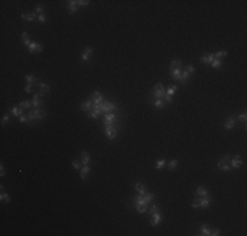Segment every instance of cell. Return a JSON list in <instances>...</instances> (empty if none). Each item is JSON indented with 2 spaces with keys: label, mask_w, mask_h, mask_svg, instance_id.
Instances as JSON below:
<instances>
[{
  "label": "cell",
  "mask_w": 247,
  "mask_h": 236,
  "mask_svg": "<svg viewBox=\"0 0 247 236\" xmlns=\"http://www.w3.org/2000/svg\"><path fill=\"white\" fill-rule=\"evenodd\" d=\"M46 117V112L41 108H30L29 109V113H28V123H32V122H38V121H42L45 119Z\"/></svg>",
  "instance_id": "1"
},
{
  "label": "cell",
  "mask_w": 247,
  "mask_h": 236,
  "mask_svg": "<svg viewBox=\"0 0 247 236\" xmlns=\"http://www.w3.org/2000/svg\"><path fill=\"white\" fill-rule=\"evenodd\" d=\"M166 96V88L162 83H156L151 89V97L152 98H163Z\"/></svg>",
  "instance_id": "2"
},
{
  "label": "cell",
  "mask_w": 247,
  "mask_h": 236,
  "mask_svg": "<svg viewBox=\"0 0 247 236\" xmlns=\"http://www.w3.org/2000/svg\"><path fill=\"white\" fill-rule=\"evenodd\" d=\"M104 133L109 140H114L117 136V127L114 125H104Z\"/></svg>",
  "instance_id": "3"
},
{
  "label": "cell",
  "mask_w": 247,
  "mask_h": 236,
  "mask_svg": "<svg viewBox=\"0 0 247 236\" xmlns=\"http://www.w3.org/2000/svg\"><path fill=\"white\" fill-rule=\"evenodd\" d=\"M118 117L116 113H105L104 114V125H114L117 127Z\"/></svg>",
  "instance_id": "4"
},
{
  "label": "cell",
  "mask_w": 247,
  "mask_h": 236,
  "mask_svg": "<svg viewBox=\"0 0 247 236\" xmlns=\"http://www.w3.org/2000/svg\"><path fill=\"white\" fill-rule=\"evenodd\" d=\"M100 105V108H101V110H102V113H112V112H114L116 109H117V105L114 104V102H109V101H102L101 104H99Z\"/></svg>",
  "instance_id": "5"
},
{
  "label": "cell",
  "mask_w": 247,
  "mask_h": 236,
  "mask_svg": "<svg viewBox=\"0 0 247 236\" xmlns=\"http://www.w3.org/2000/svg\"><path fill=\"white\" fill-rule=\"evenodd\" d=\"M26 50H28L30 54H36V52H41L44 51V46H42L41 43H38V42H34L32 41L30 45H29L28 47H26Z\"/></svg>",
  "instance_id": "6"
},
{
  "label": "cell",
  "mask_w": 247,
  "mask_h": 236,
  "mask_svg": "<svg viewBox=\"0 0 247 236\" xmlns=\"http://www.w3.org/2000/svg\"><path fill=\"white\" fill-rule=\"evenodd\" d=\"M44 96H45V93L41 91L34 94V97H33V106L34 108H42V105H44Z\"/></svg>",
  "instance_id": "7"
},
{
  "label": "cell",
  "mask_w": 247,
  "mask_h": 236,
  "mask_svg": "<svg viewBox=\"0 0 247 236\" xmlns=\"http://www.w3.org/2000/svg\"><path fill=\"white\" fill-rule=\"evenodd\" d=\"M197 202H199V207H202V209H206V207L210 206L212 203V198L209 196L208 197H196Z\"/></svg>",
  "instance_id": "8"
},
{
  "label": "cell",
  "mask_w": 247,
  "mask_h": 236,
  "mask_svg": "<svg viewBox=\"0 0 247 236\" xmlns=\"http://www.w3.org/2000/svg\"><path fill=\"white\" fill-rule=\"evenodd\" d=\"M242 164H243V160H242L241 155H235L234 157H231V159H230V167L234 168V169H238V168H241Z\"/></svg>",
  "instance_id": "9"
},
{
  "label": "cell",
  "mask_w": 247,
  "mask_h": 236,
  "mask_svg": "<svg viewBox=\"0 0 247 236\" xmlns=\"http://www.w3.org/2000/svg\"><path fill=\"white\" fill-rule=\"evenodd\" d=\"M89 98H92L93 105H99V104H101V102L104 101V96H102V93H100L99 91L93 92V93L91 94V97H89Z\"/></svg>",
  "instance_id": "10"
},
{
  "label": "cell",
  "mask_w": 247,
  "mask_h": 236,
  "mask_svg": "<svg viewBox=\"0 0 247 236\" xmlns=\"http://www.w3.org/2000/svg\"><path fill=\"white\" fill-rule=\"evenodd\" d=\"M200 60H201V63H204V64H210V63L214 60V54H212V52H205V54L201 55V58H200Z\"/></svg>",
  "instance_id": "11"
},
{
  "label": "cell",
  "mask_w": 247,
  "mask_h": 236,
  "mask_svg": "<svg viewBox=\"0 0 247 236\" xmlns=\"http://www.w3.org/2000/svg\"><path fill=\"white\" fill-rule=\"evenodd\" d=\"M234 126H235V117H227L225 121V123H223V127H225V130L230 131L234 128Z\"/></svg>",
  "instance_id": "12"
},
{
  "label": "cell",
  "mask_w": 247,
  "mask_h": 236,
  "mask_svg": "<svg viewBox=\"0 0 247 236\" xmlns=\"http://www.w3.org/2000/svg\"><path fill=\"white\" fill-rule=\"evenodd\" d=\"M92 106H93V101H92V98H88L87 101L81 102L80 104V110H83V112H91L92 110Z\"/></svg>",
  "instance_id": "13"
},
{
  "label": "cell",
  "mask_w": 247,
  "mask_h": 236,
  "mask_svg": "<svg viewBox=\"0 0 247 236\" xmlns=\"http://www.w3.org/2000/svg\"><path fill=\"white\" fill-rule=\"evenodd\" d=\"M92 52H93V47H86L84 51L81 52V55H80V59L83 60V62H87V60L91 58Z\"/></svg>",
  "instance_id": "14"
},
{
  "label": "cell",
  "mask_w": 247,
  "mask_h": 236,
  "mask_svg": "<svg viewBox=\"0 0 247 236\" xmlns=\"http://www.w3.org/2000/svg\"><path fill=\"white\" fill-rule=\"evenodd\" d=\"M78 1L76 0H68L67 1V9H68V13L74 15V13L78 10Z\"/></svg>",
  "instance_id": "15"
},
{
  "label": "cell",
  "mask_w": 247,
  "mask_h": 236,
  "mask_svg": "<svg viewBox=\"0 0 247 236\" xmlns=\"http://www.w3.org/2000/svg\"><path fill=\"white\" fill-rule=\"evenodd\" d=\"M150 102H151V105L155 108V109H163L164 105H166V102L163 98H152V100H150Z\"/></svg>",
  "instance_id": "16"
},
{
  "label": "cell",
  "mask_w": 247,
  "mask_h": 236,
  "mask_svg": "<svg viewBox=\"0 0 247 236\" xmlns=\"http://www.w3.org/2000/svg\"><path fill=\"white\" fill-rule=\"evenodd\" d=\"M160 220H162V215H160L159 212L151 214V220H150V224H151V227H156V226L160 223Z\"/></svg>",
  "instance_id": "17"
},
{
  "label": "cell",
  "mask_w": 247,
  "mask_h": 236,
  "mask_svg": "<svg viewBox=\"0 0 247 236\" xmlns=\"http://www.w3.org/2000/svg\"><path fill=\"white\" fill-rule=\"evenodd\" d=\"M80 160H81V164L83 165H89L91 164V155H89V152H87V151H84V152H81V155H80Z\"/></svg>",
  "instance_id": "18"
},
{
  "label": "cell",
  "mask_w": 247,
  "mask_h": 236,
  "mask_svg": "<svg viewBox=\"0 0 247 236\" xmlns=\"http://www.w3.org/2000/svg\"><path fill=\"white\" fill-rule=\"evenodd\" d=\"M170 75L173 80L176 81H180V78H181V68H173V70H170Z\"/></svg>",
  "instance_id": "19"
},
{
  "label": "cell",
  "mask_w": 247,
  "mask_h": 236,
  "mask_svg": "<svg viewBox=\"0 0 247 236\" xmlns=\"http://www.w3.org/2000/svg\"><path fill=\"white\" fill-rule=\"evenodd\" d=\"M36 17H38V16H37L34 12H24V13H21V18L25 20V21H34V20H36Z\"/></svg>",
  "instance_id": "20"
},
{
  "label": "cell",
  "mask_w": 247,
  "mask_h": 236,
  "mask_svg": "<svg viewBox=\"0 0 247 236\" xmlns=\"http://www.w3.org/2000/svg\"><path fill=\"white\" fill-rule=\"evenodd\" d=\"M194 196L196 197H208L209 196V191H208L204 186H197L196 191H194Z\"/></svg>",
  "instance_id": "21"
},
{
  "label": "cell",
  "mask_w": 247,
  "mask_h": 236,
  "mask_svg": "<svg viewBox=\"0 0 247 236\" xmlns=\"http://www.w3.org/2000/svg\"><path fill=\"white\" fill-rule=\"evenodd\" d=\"M9 112L12 113L15 117H20V115H22V113H24V109L22 108H20V106H17V105H13L12 108H9Z\"/></svg>",
  "instance_id": "22"
},
{
  "label": "cell",
  "mask_w": 247,
  "mask_h": 236,
  "mask_svg": "<svg viewBox=\"0 0 247 236\" xmlns=\"http://www.w3.org/2000/svg\"><path fill=\"white\" fill-rule=\"evenodd\" d=\"M89 173H91V167L89 165H83L80 169V178L81 180H86Z\"/></svg>",
  "instance_id": "23"
},
{
  "label": "cell",
  "mask_w": 247,
  "mask_h": 236,
  "mask_svg": "<svg viewBox=\"0 0 247 236\" xmlns=\"http://www.w3.org/2000/svg\"><path fill=\"white\" fill-rule=\"evenodd\" d=\"M25 80L28 81V84H33V85H37V87H38V84H39L38 79H37L34 75H32V73H28V75H25Z\"/></svg>",
  "instance_id": "24"
},
{
  "label": "cell",
  "mask_w": 247,
  "mask_h": 236,
  "mask_svg": "<svg viewBox=\"0 0 247 236\" xmlns=\"http://www.w3.org/2000/svg\"><path fill=\"white\" fill-rule=\"evenodd\" d=\"M38 88H39V91L44 92L45 94H46V93H50V92H51V87H50L49 84H46V83H42V81H39Z\"/></svg>",
  "instance_id": "25"
},
{
  "label": "cell",
  "mask_w": 247,
  "mask_h": 236,
  "mask_svg": "<svg viewBox=\"0 0 247 236\" xmlns=\"http://www.w3.org/2000/svg\"><path fill=\"white\" fill-rule=\"evenodd\" d=\"M135 190L138 191V194H141V196H145V194L147 193L146 186H145L142 182H137L135 184Z\"/></svg>",
  "instance_id": "26"
},
{
  "label": "cell",
  "mask_w": 247,
  "mask_h": 236,
  "mask_svg": "<svg viewBox=\"0 0 247 236\" xmlns=\"http://www.w3.org/2000/svg\"><path fill=\"white\" fill-rule=\"evenodd\" d=\"M192 75H189V72L187 70H184V71H181V78H180V83L181 84H185L187 81L189 80V78H191Z\"/></svg>",
  "instance_id": "27"
},
{
  "label": "cell",
  "mask_w": 247,
  "mask_h": 236,
  "mask_svg": "<svg viewBox=\"0 0 247 236\" xmlns=\"http://www.w3.org/2000/svg\"><path fill=\"white\" fill-rule=\"evenodd\" d=\"M200 235L202 236H210V228L206 224H201L200 227Z\"/></svg>",
  "instance_id": "28"
},
{
  "label": "cell",
  "mask_w": 247,
  "mask_h": 236,
  "mask_svg": "<svg viewBox=\"0 0 247 236\" xmlns=\"http://www.w3.org/2000/svg\"><path fill=\"white\" fill-rule=\"evenodd\" d=\"M210 67L215 68V70H220V68H222V60H221V59H215V58H214V60L210 63Z\"/></svg>",
  "instance_id": "29"
},
{
  "label": "cell",
  "mask_w": 247,
  "mask_h": 236,
  "mask_svg": "<svg viewBox=\"0 0 247 236\" xmlns=\"http://www.w3.org/2000/svg\"><path fill=\"white\" fill-rule=\"evenodd\" d=\"M18 106L22 108V109H30V108L33 106V101H29V100H26V101H21L20 104H18Z\"/></svg>",
  "instance_id": "30"
},
{
  "label": "cell",
  "mask_w": 247,
  "mask_h": 236,
  "mask_svg": "<svg viewBox=\"0 0 247 236\" xmlns=\"http://www.w3.org/2000/svg\"><path fill=\"white\" fill-rule=\"evenodd\" d=\"M179 165V160L178 159H172L168 161V170H173L176 167Z\"/></svg>",
  "instance_id": "31"
},
{
  "label": "cell",
  "mask_w": 247,
  "mask_h": 236,
  "mask_svg": "<svg viewBox=\"0 0 247 236\" xmlns=\"http://www.w3.org/2000/svg\"><path fill=\"white\" fill-rule=\"evenodd\" d=\"M179 89V87L178 85H175V84H172V85H170L168 87V89L166 91V93L168 94V96H173V93H175L176 91Z\"/></svg>",
  "instance_id": "32"
},
{
  "label": "cell",
  "mask_w": 247,
  "mask_h": 236,
  "mask_svg": "<svg viewBox=\"0 0 247 236\" xmlns=\"http://www.w3.org/2000/svg\"><path fill=\"white\" fill-rule=\"evenodd\" d=\"M135 210L139 212V214H143V212H147L149 210V206H145V205H135Z\"/></svg>",
  "instance_id": "33"
},
{
  "label": "cell",
  "mask_w": 247,
  "mask_h": 236,
  "mask_svg": "<svg viewBox=\"0 0 247 236\" xmlns=\"http://www.w3.org/2000/svg\"><path fill=\"white\" fill-rule=\"evenodd\" d=\"M218 169H221L222 172H230L231 170V167H230V163H226V164H220L217 165Z\"/></svg>",
  "instance_id": "34"
},
{
  "label": "cell",
  "mask_w": 247,
  "mask_h": 236,
  "mask_svg": "<svg viewBox=\"0 0 247 236\" xmlns=\"http://www.w3.org/2000/svg\"><path fill=\"white\" fill-rule=\"evenodd\" d=\"M181 66V60L180 59H175V60H172V62L170 63V70H173V68H179Z\"/></svg>",
  "instance_id": "35"
},
{
  "label": "cell",
  "mask_w": 247,
  "mask_h": 236,
  "mask_svg": "<svg viewBox=\"0 0 247 236\" xmlns=\"http://www.w3.org/2000/svg\"><path fill=\"white\" fill-rule=\"evenodd\" d=\"M21 37H22V42H24V45H25V46L28 47L29 45H30V42H32V41H30V38H29V36H28V33H26V31H22V36H21Z\"/></svg>",
  "instance_id": "36"
},
{
  "label": "cell",
  "mask_w": 247,
  "mask_h": 236,
  "mask_svg": "<svg viewBox=\"0 0 247 236\" xmlns=\"http://www.w3.org/2000/svg\"><path fill=\"white\" fill-rule=\"evenodd\" d=\"M0 201L3 202V203H9L11 202V197L8 193H1V196H0Z\"/></svg>",
  "instance_id": "37"
},
{
  "label": "cell",
  "mask_w": 247,
  "mask_h": 236,
  "mask_svg": "<svg viewBox=\"0 0 247 236\" xmlns=\"http://www.w3.org/2000/svg\"><path fill=\"white\" fill-rule=\"evenodd\" d=\"M81 167H83V164H81L80 159H75L72 161V168H74V169H81Z\"/></svg>",
  "instance_id": "38"
},
{
  "label": "cell",
  "mask_w": 247,
  "mask_h": 236,
  "mask_svg": "<svg viewBox=\"0 0 247 236\" xmlns=\"http://www.w3.org/2000/svg\"><path fill=\"white\" fill-rule=\"evenodd\" d=\"M226 55H227V51L226 50H222V51H217L214 54V58L215 59H222V58H225Z\"/></svg>",
  "instance_id": "39"
},
{
  "label": "cell",
  "mask_w": 247,
  "mask_h": 236,
  "mask_svg": "<svg viewBox=\"0 0 247 236\" xmlns=\"http://www.w3.org/2000/svg\"><path fill=\"white\" fill-rule=\"evenodd\" d=\"M238 121L239 122H242V123H244V127H246V121H247V114H246V112H243L242 114H238Z\"/></svg>",
  "instance_id": "40"
},
{
  "label": "cell",
  "mask_w": 247,
  "mask_h": 236,
  "mask_svg": "<svg viewBox=\"0 0 247 236\" xmlns=\"http://www.w3.org/2000/svg\"><path fill=\"white\" fill-rule=\"evenodd\" d=\"M166 163H167L166 159H159L156 161V164H155V168H156V169H162V168L166 165Z\"/></svg>",
  "instance_id": "41"
},
{
  "label": "cell",
  "mask_w": 247,
  "mask_h": 236,
  "mask_svg": "<svg viewBox=\"0 0 247 236\" xmlns=\"http://www.w3.org/2000/svg\"><path fill=\"white\" fill-rule=\"evenodd\" d=\"M143 197H145V201H146L147 203L150 205V202H151L152 199L155 198V194H154V193H146V194H145Z\"/></svg>",
  "instance_id": "42"
},
{
  "label": "cell",
  "mask_w": 247,
  "mask_h": 236,
  "mask_svg": "<svg viewBox=\"0 0 247 236\" xmlns=\"http://www.w3.org/2000/svg\"><path fill=\"white\" fill-rule=\"evenodd\" d=\"M155 212H159V206H158L156 203L152 205V206L150 207V210H149V214H150V215H151V214H155Z\"/></svg>",
  "instance_id": "43"
},
{
  "label": "cell",
  "mask_w": 247,
  "mask_h": 236,
  "mask_svg": "<svg viewBox=\"0 0 247 236\" xmlns=\"http://www.w3.org/2000/svg\"><path fill=\"white\" fill-rule=\"evenodd\" d=\"M9 121H11V115H9V113H7V114H4L1 118V126H4L5 123L9 122Z\"/></svg>",
  "instance_id": "44"
},
{
  "label": "cell",
  "mask_w": 247,
  "mask_h": 236,
  "mask_svg": "<svg viewBox=\"0 0 247 236\" xmlns=\"http://www.w3.org/2000/svg\"><path fill=\"white\" fill-rule=\"evenodd\" d=\"M34 13H36L37 16H38V15H42V13H44V5H41V4L37 5L36 9H34Z\"/></svg>",
  "instance_id": "45"
},
{
  "label": "cell",
  "mask_w": 247,
  "mask_h": 236,
  "mask_svg": "<svg viewBox=\"0 0 247 236\" xmlns=\"http://www.w3.org/2000/svg\"><path fill=\"white\" fill-rule=\"evenodd\" d=\"M78 1V7H87L89 4V0H76Z\"/></svg>",
  "instance_id": "46"
},
{
  "label": "cell",
  "mask_w": 247,
  "mask_h": 236,
  "mask_svg": "<svg viewBox=\"0 0 247 236\" xmlns=\"http://www.w3.org/2000/svg\"><path fill=\"white\" fill-rule=\"evenodd\" d=\"M220 235H221L220 228H213V230H210V236H220Z\"/></svg>",
  "instance_id": "47"
},
{
  "label": "cell",
  "mask_w": 247,
  "mask_h": 236,
  "mask_svg": "<svg viewBox=\"0 0 247 236\" xmlns=\"http://www.w3.org/2000/svg\"><path fill=\"white\" fill-rule=\"evenodd\" d=\"M185 70H187V71H188V72H189V75H193V73H194V66L189 63V64L187 66V68H185Z\"/></svg>",
  "instance_id": "48"
},
{
  "label": "cell",
  "mask_w": 247,
  "mask_h": 236,
  "mask_svg": "<svg viewBox=\"0 0 247 236\" xmlns=\"http://www.w3.org/2000/svg\"><path fill=\"white\" fill-rule=\"evenodd\" d=\"M163 100H164L166 104H172V96H168L167 93H166V96L163 97Z\"/></svg>",
  "instance_id": "49"
},
{
  "label": "cell",
  "mask_w": 247,
  "mask_h": 236,
  "mask_svg": "<svg viewBox=\"0 0 247 236\" xmlns=\"http://www.w3.org/2000/svg\"><path fill=\"white\" fill-rule=\"evenodd\" d=\"M25 92H26V93H32V92H33V84H26V85H25Z\"/></svg>",
  "instance_id": "50"
},
{
  "label": "cell",
  "mask_w": 247,
  "mask_h": 236,
  "mask_svg": "<svg viewBox=\"0 0 247 236\" xmlns=\"http://www.w3.org/2000/svg\"><path fill=\"white\" fill-rule=\"evenodd\" d=\"M18 121H20L21 123H25V122H29L28 121V115H20V117H18Z\"/></svg>",
  "instance_id": "51"
},
{
  "label": "cell",
  "mask_w": 247,
  "mask_h": 236,
  "mask_svg": "<svg viewBox=\"0 0 247 236\" xmlns=\"http://www.w3.org/2000/svg\"><path fill=\"white\" fill-rule=\"evenodd\" d=\"M37 18H38V21H39L41 24H45V22H46V17H45L44 13H42V15H38V17H37Z\"/></svg>",
  "instance_id": "52"
},
{
  "label": "cell",
  "mask_w": 247,
  "mask_h": 236,
  "mask_svg": "<svg viewBox=\"0 0 247 236\" xmlns=\"http://www.w3.org/2000/svg\"><path fill=\"white\" fill-rule=\"evenodd\" d=\"M88 118H92V119H97V114L93 112V110H91V112H88Z\"/></svg>",
  "instance_id": "53"
},
{
  "label": "cell",
  "mask_w": 247,
  "mask_h": 236,
  "mask_svg": "<svg viewBox=\"0 0 247 236\" xmlns=\"http://www.w3.org/2000/svg\"><path fill=\"white\" fill-rule=\"evenodd\" d=\"M0 170H1V172H0V176H1V177H4V176H5V172H4V170H5V169H4V164H3V163L0 164Z\"/></svg>",
  "instance_id": "54"
}]
</instances>
